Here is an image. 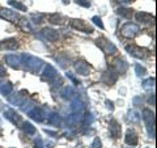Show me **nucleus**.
Segmentation results:
<instances>
[{"label": "nucleus", "instance_id": "1", "mask_svg": "<svg viewBox=\"0 0 157 148\" xmlns=\"http://www.w3.org/2000/svg\"><path fill=\"white\" fill-rule=\"evenodd\" d=\"M20 60H21V64L24 66L26 71L33 72V73H39L41 72V68L43 67V62L39 58H36L33 55H28V54H22L20 56Z\"/></svg>", "mask_w": 157, "mask_h": 148}, {"label": "nucleus", "instance_id": "2", "mask_svg": "<svg viewBox=\"0 0 157 148\" xmlns=\"http://www.w3.org/2000/svg\"><path fill=\"white\" fill-rule=\"evenodd\" d=\"M143 119L145 123L147 131L151 138H155V113L151 109H144L143 110Z\"/></svg>", "mask_w": 157, "mask_h": 148}, {"label": "nucleus", "instance_id": "3", "mask_svg": "<svg viewBox=\"0 0 157 148\" xmlns=\"http://www.w3.org/2000/svg\"><path fill=\"white\" fill-rule=\"evenodd\" d=\"M139 26L136 25V24H132V22H127V24H124L123 26H122V29H121V33L123 34L124 37H127V38H134L137 33H139Z\"/></svg>", "mask_w": 157, "mask_h": 148}, {"label": "nucleus", "instance_id": "4", "mask_svg": "<svg viewBox=\"0 0 157 148\" xmlns=\"http://www.w3.org/2000/svg\"><path fill=\"white\" fill-rule=\"evenodd\" d=\"M97 46H100V49L106 54H115L117 53V47L113 45L110 41H107L106 38H98L97 39Z\"/></svg>", "mask_w": 157, "mask_h": 148}, {"label": "nucleus", "instance_id": "5", "mask_svg": "<svg viewBox=\"0 0 157 148\" xmlns=\"http://www.w3.org/2000/svg\"><path fill=\"white\" fill-rule=\"evenodd\" d=\"M42 77L45 79V80L52 83V81H55V80H56L58 72H56V70H55V68H54L51 64H47V66H45V70H43Z\"/></svg>", "mask_w": 157, "mask_h": 148}, {"label": "nucleus", "instance_id": "6", "mask_svg": "<svg viewBox=\"0 0 157 148\" xmlns=\"http://www.w3.org/2000/svg\"><path fill=\"white\" fill-rule=\"evenodd\" d=\"M71 26L73 29H77V30H81L84 33H93V28H90L85 21H82V20H72L71 21Z\"/></svg>", "mask_w": 157, "mask_h": 148}, {"label": "nucleus", "instance_id": "7", "mask_svg": "<svg viewBox=\"0 0 157 148\" xmlns=\"http://www.w3.org/2000/svg\"><path fill=\"white\" fill-rule=\"evenodd\" d=\"M126 50L128 51L130 55L135 56V58H137V59H144L145 55H147V51L144 50V49L139 47V46H130V45H128V46H126Z\"/></svg>", "mask_w": 157, "mask_h": 148}, {"label": "nucleus", "instance_id": "8", "mask_svg": "<svg viewBox=\"0 0 157 148\" xmlns=\"http://www.w3.org/2000/svg\"><path fill=\"white\" fill-rule=\"evenodd\" d=\"M0 16L3 18H7L8 21L11 22H18L17 20H20V16L14 12V11H11L8 8H0Z\"/></svg>", "mask_w": 157, "mask_h": 148}, {"label": "nucleus", "instance_id": "9", "mask_svg": "<svg viewBox=\"0 0 157 148\" xmlns=\"http://www.w3.org/2000/svg\"><path fill=\"white\" fill-rule=\"evenodd\" d=\"M4 117H6L8 121H11L13 125H16V126H20L22 123L21 115H18L14 110H7V111H4Z\"/></svg>", "mask_w": 157, "mask_h": 148}, {"label": "nucleus", "instance_id": "10", "mask_svg": "<svg viewBox=\"0 0 157 148\" xmlns=\"http://www.w3.org/2000/svg\"><path fill=\"white\" fill-rule=\"evenodd\" d=\"M75 70L77 73H80V75L82 76H86V75H89V72H90V67L88 63L85 62H82V60H77L75 63Z\"/></svg>", "mask_w": 157, "mask_h": 148}, {"label": "nucleus", "instance_id": "11", "mask_svg": "<svg viewBox=\"0 0 157 148\" xmlns=\"http://www.w3.org/2000/svg\"><path fill=\"white\" fill-rule=\"evenodd\" d=\"M25 100H26L25 95H21V92L8 96V101L11 102L12 105H14V106H22V103L25 102Z\"/></svg>", "mask_w": 157, "mask_h": 148}, {"label": "nucleus", "instance_id": "12", "mask_svg": "<svg viewBox=\"0 0 157 148\" xmlns=\"http://www.w3.org/2000/svg\"><path fill=\"white\" fill-rule=\"evenodd\" d=\"M42 36H43V38L47 39V41H50V42H55V41H58V38H59L58 32L54 30V29H51V28L42 29Z\"/></svg>", "mask_w": 157, "mask_h": 148}, {"label": "nucleus", "instance_id": "13", "mask_svg": "<svg viewBox=\"0 0 157 148\" xmlns=\"http://www.w3.org/2000/svg\"><path fill=\"white\" fill-rule=\"evenodd\" d=\"M117 79H118L117 72H115V71H113V70H109V71H106L104 75H102V79H101V80L104 81L105 84H107V85H113V84L117 81Z\"/></svg>", "mask_w": 157, "mask_h": 148}, {"label": "nucleus", "instance_id": "14", "mask_svg": "<svg viewBox=\"0 0 157 148\" xmlns=\"http://www.w3.org/2000/svg\"><path fill=\"white\" fill-rule=\"evenodd\" d=\"M113 68H114V71L117 73H124L127 71V63L123 60V59H115L114 62H113Z\"/></svg>", "mask_w": 157, "mask_h": 148}, {"label": "nucleus", "instance_id": "15", "mask_svg": "<svg viewBox=\"0 0 157 148\" xmlns=\"http://www.w3.org/2000/svg\"><path fill=\"white\" fill-rule=\"evenodd\" d=\"M28 115L32 119L37 121V122H42V121H43V113H42V110L39 109V107H37V106H33L32 109L28 111Z\"/></svg>", "mask_w": 157, "mask_h": 148}, {"label": "nucleus", "instance_id": "16", "mask_svg": "<svg viewBox=\"0 0 157 148\" xmlns=\"http://www.w3.org/2000/svg\"><path fill=\"white\" fill-rule=\"evenodd\" d=\"M6 63L9 66V67H12V68H18L20 64H21V60H20V56L17 55H13V54H9V55H6Z\"/></svg>", "mask_w": 157, "mask_h": 148}, {"label": "nucleus", "instance_id": "17", "mask_svg": "<svg viewBox=\"0 0 157 148\" xmlns=\"http://www.w3.org/2000/svg\"><path fill=\"white\" fill-rule=\"evenodd\" d=\"M0 47L6 49V50H16L18 47V43L14 38H9V39H6V41L0 42Z\"/></svg>", "mask_w": 157, "mask_h": 148}, {"label": "nucleus", "instance_id": "18", "mask_svg": "<svg viewBox=\"0 0 157 148\" xmlns=\"http://www.w3.org/2000/svg\"><path fill=\"white\" fill-rule=\"evenodd\" d=\"M75 95H76V92L73 89V87H71V85L64 87L60 92V96H62V98H64V100H72V98L75 97Z\"/></svg>", "mask_w": 157, "mask_h": 148}, {"label": "nucleus", "instance_id": "19", "mask_svg": "<svg viewBox=\"0 0 157 148\" xmlns=\"http://www.w3.org/2000/svg\"><path fill=\"white\" fill-rule=\"evenodd\" d=\"M135 18H136L139 22H143V24L151 22V21H153V20H155V17L152 16V14L145 13V12H137V13L135 14Z\"/></svg>", "mask_w": 157, "mask_h": 148}, {"label": "nucleus", "instance_id": "20", "mask_svg": "<svg viewBox=\"0 0 157 148\" xmlns=\"http://www.w3.org/2000/svg\"><path fill=\"white\" fill-rule=\"evenodd\" d=\"M121 131H122V129H121L119 123H118L117 121L113 119V121L110 122V135L117 139V138H119V136H121Z\"/></svg>", "mask_w": 157, "mask_h": 148}, {"label": "nucleus", "instance_id": "21", "mask_svg": "<svg viewBox=\"0 0 157 148\" xmlns=\"http://www.w3.org/2000/svg\"><path fill=\"white\" fill-rule=\"evenodd\" d=\"M13 91V85L12 83L9 81H3L0 83V93H2L3 96H9Z\"/></svg>", "mask_w": 157, "mask_h": 148}, {"label": "nucleus", "instance_id": "22", "mask_svg": "<svg viewBox=\"0 0 157 148\" xmlns=\"http://www.w3.org/2000/svg\"><path fill=\"white\" fill-rule=\"evenodd\" d=\"M47 123L51 126H60L62 125V117L58 113H51L47 118Z\"/></svg>", "mask_w": 157, "mask_h": 148}, {"label": "nucleus", "instance_id": "23", "mask_svg": "<svg viewBox=\"0 0 157 148\" xmlns=\"http://www.w3.org/2000/svg\"><path fill=\"white\" fill-rule=\"evenodd\" d=\"M81 118H82L81 113H72L71 115H68L67 123H68L70 126H75V125H77L78 122H81Z\"/></svg>", "mask_w": 157, "mask_h": 148}, {"label": "nucleus", "instance_id": "24", "mask_svg": "<svg viewBox=\"0 0 157 148\" xmlns=\"http://www.w3.org/2000/svg\"><path fill=\"white\" fill-rule=\"evenodd\" d=\"M71 110H72V113H81L84 110V103L80 100H73L71 102Z\"/></svg>", "mask_w": 157, "mask_h": 148}, {"label": "nucleus", "instance_id": "25", "mask_svg": "<svg viewBox=\"0 0 157 148\" xmlns=\"http://www.w3.org/2000/svg\"><path fill=\"white\" fill-rule=\"evenodd\" d=\"M124 140H126V143H127L128 146H136V144H137V136H136L135 132H132V131L127 132Z\"/></svg>", "mask_w": 157, "mask_h": 148}, {"label": "nucleus", "instance_id": "26", "mask_svg": "<svg viewBox=\"0 0 157 148\" xmlns=\"http://www.w3.org/2000/svg\"><path fill=\"white\" fill-rule=\"evenodd\" d=\"M22 130L25 134L28 135H34L36 134V127H34L30 122H25V123H22Z\"/></svg>", "mask_w": 157, "mask_h": 148}, {"label": "nucleus", "instance_id": "27", "mask_svg": "<svg viewBox=\"0 0 157 148\" xmlns=\"http://www.w3.org/2000/svg\"><path fill=\"white\" fill-rule=\"evenodd\" d=\"M92 122H93L92 113H86L85 115H82V118H81V125H82V127H89L92 125Z\"/></svg>", "mask_w": 157, "mask_h": 148}, {"label": "nucleus", "instance_id": "28", "mask_svg": "<svg viewBox=\"0 0 157 148\" xmlns=\"http://www.w3.org/2000/svg\"><path fill=\"white\" fill-rule=\"evenodd\" d=\"M48 21H50L51 24H55V25H62L63 17L58 13H54V14H50V16H48Z\"/></svg>", "mask_w": 157, "mask_h": 148}, {"label": "nucleus", "instance_id": "29", "mask_svg": "<svg viewBox=\"0 0 157 148\" xmlns=\"http://www.w3.org/2000/svg\"><path fill=\"white\" fill-rule=\"evenodd\" d=\"M117 13L119 14L122 17H127L130 18L132 16V9H128V8H124V7H119L117 9Z\"/></svg>", "mask_w": 157, "mask_h": 148}, {"label": "nucleus", "instance_id": "30", "mask_svg": "<svg viewBox=\"0 0 157 148\" xmlns=\"http://www.w3.org/2000/svg\"><path fill=\"white\" fill-rule=\"evenodd\" d=\"M8 4L9 6H12L13 8L18 9V11H26V6H24L22 3L20 2H14V0H8Z\"/></svg>", "mask_w": 157, "mask_h": 148}, {"label": "nucleus", "instance_id": "31", "mask_svg": "<svg viewBox=\"0 0 157 148\" xmlns=\"http://www.w3.org/2000/svg\"><path fill=\"white\" fill-rule=\"evenodd\" d=\"M127 119L131 121L132 123H137V122H139V119H140V117L137 115V113H136V111L130 110V111H128V117H127Z\"/></svg>", "mask_w": 157, "mask_h": 148}, {"label": "nucleus", "instance_id": "32", "mask_svg": "<svg viewBox=\"0 0 157 148\" xmlns=\"http://www.w3.org/2000/svg\"><path fill=\"white\" fill-rule=\"evenodd\" d=\"M18 24H20V26H21L24 30H26V32H32V28H30V25H29V21L26 18H20V21H18Z\"/></svg>", "mask_w": 157, "mask_h": 148}, {"label": "nucleus", "instance_id": "33", "mask_svg": "<svg viewBox=\"0 0 157 148\" xmlns=\"http://www.w3.org/2000/svg\"><path fill=\"white\" fill-rule=\"evenodd\" d=\"M143 87L145 88V89H148V88H153L155 87V79L149 77V79H147V80H144Z\"/></svg>", "mask_w": 157, "mask_h": 148}, {"label": "nucleus", "instance_id": "34", "mask_svg": "<svg viewBox=\"0 0 157 148\" xmlns=\"http://www.w3.org/2000/svg\"><path fill=\"white\" fill-rule=\"evenodd\" d=\"M92 21L94 25H97L98 28H101V29H104V22H102V20L100 16H93L92 17Z\"/></svg>", "mask_w": 157, "mask_h": 148}, {"label": "nucleus", "instance_id": "35", "mask_svg": "<svg viewBox=\"0 0 157 148\" xmlns=\"http://www.w3.org/2000/svg\"><path fill=\"white\" fill-rule=\"evenodd\" d=\"M135 71H136V75L137 76H143V75H145V73H147L145 68L141 67L140 64H135Z\"/></svg>", "mask_w": 157, "mask_h": 148}, {"label": "nucleus", "instance_id": "36", "mask_svg": "<svg viewBox=\"0 0 157 148\" xmlns=\"http://www.w3.org/2000/svg\"><path fill=\"white\" fill-rule=\"evenodd\" d=\"M75 3L77 4V6H81V7H85V8L90 7V2H89V0H75Z\"/></svg>", "mask_w": 157, "mask_h": 148}, {"label": "nucleus", "instance_id": "37", "mask_svg": "<svg viewBox=\"0 0 157 148\" xmlns=\"http://www.w3.org/2000/svg\"><path fill=\"white\" fill-rule=\"evenodd\" d=\"M32 18L34 20V24H41L43 16L42 14H32Z\"/></svg>", "mask_w": 157, "mask_h": 148}, {"label": "nucleus", "instance_id": "38", "mask_svg": "<svg viewBox=\"0 0 157 148\" xmlns=\"http://www.w3.org/2000/svg\"><path fill=\"white\" fill-rule=\"evenodd\" d=\"M89 148H101V140L98 139V138H96V139L92 142V144H90Z\"/></svg>", "mask_w": 157, "mask_h": 148}, {"label": "nucleus", "instance_id": "39", "mask_svg": "<svg viewBox=\"0 0 157 148\" xmlns=\"http://www.w3.org/2000/svg\"><path fill=\"white\" fill-rule=\"evenodd\" d=\"M34 148H45L43 147V142L41 138H37L36 142H34Z\"/></svg>", "mask_w": 157, "mask_h": 148}, {"label": "nucleus", "instance_id": "40", "mask_svg": "<svg viewBox=\"0 0 157 148\" xmlns=\"http://www.w3.org/2000/svg\"><path fill=\"white\" fill-rule=\"evenodd\" d=\"M6 75V68H4V66L0 63V76H4Z\"/></svg>", "mask_w": 157, "mask_h": 148}, {"label": "nucleus", "instance_id": "41", "mask_svg": "<svg viewBox=\"0 0 157 148\" xmlns=\"http://www.w3.org/2000/svg\"><path fill=\"white\" fill-rule=\"evenodd\" d=\"M148 102L151 103V105H152V106H153V105H155V103H156V102H155V95H152V96H151V97L148 98Z\"/></svg>", "mask_w": 157, "mask_h": 148}, {"label": "nucleus", "instance_id": "42", "mask_svg": "<svg viewBox=\"0 0 157 148\" xmlns=\"http://www.w3.org/2000/svg\"><path fill=\"white\" fill-rule=\"evenodd\" d=\"M67 77H70V79H71V80H72L73 83H75V84H78V81H77V80H76V79H75V77H73V76L71 75V73H70V72H67Z\"/></svg>", "mask_w": 157, "mask_h": 148}, {"label": "nucleus", "instance_id": "43", "mask_svg": "<svg viewBox=\"0 0 157 148\" xmlns=\"http://www.w3.org/2000/svg\"><path fill=\"white\" fill-rule=\"evenodd\" d=\"M106 105H107V107H109L110 110H114V106H113V102H111V101L107 100V101H106Z\"/></svg>", "mask_w": 157, "mask_h": 148}, {"label": "nucleus", "instance_id": "44", "mask_svg": "<svg viewBox=\"0 0 157 148\" xmlns=\"http://www.w3.org/2000/svg\"><path fill=\"white\" fill-rule=\"evenodd\" d=\"M118 3H127V2H131V0H117Z\"/></svg>", "mask_w": 157, "mask_h": 148}]
</instances>
